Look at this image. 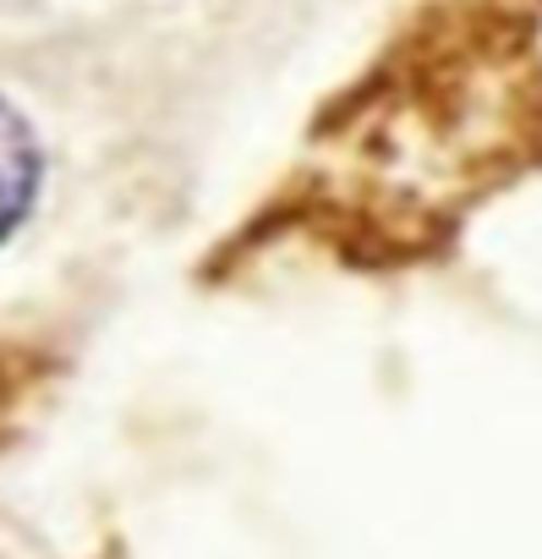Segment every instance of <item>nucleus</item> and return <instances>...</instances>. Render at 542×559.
Wrapping results in <instances>:
<instances>
[{
  "instance_id": "nucleus-1",
  "label": "nucleus",
  "mask_w": 542,
  "mask_h": 559,
  "mask_svg": "<svg viewBox=\"0 0 542 559\" xmlns=\"http://www.w3.org/2000/svg\"><path fill=\"white\" fill-rule=\"evenodd\" d=\"M34 187H39L34 132L7 99H0V236L23 219V209L34 203Z\"/></svg>"
}]
</instances>
